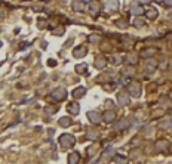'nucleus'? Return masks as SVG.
<instances>
[{
	"mask_svg": "<svg viewBox=\"0 0 172 164\" xmlns=\"http://www.w3.org/2000/svg\"><path fill=\"white\" fill-rule=\"evenodd\" d=\"M58 143H60V147L62 148V149H70V148H73L76 145V138H74L71 133H64V135L60 136Z\"/></svg>",
	"mask_w": 172,
	"mask_h": 164,
	"instance_id": "1",
	"label": "nucleus"
},
{
	"mask_svg": "<svg viewBox=\"0 0 172 164\" xmlns=\"http://www.w3.org/2000/svg\"><path fill=\"white\" fill-rule=\"evenodd\" d=\"M141 92H143V89H141V84L137 82H132L128 84V93L131 95V96H134V98H139L141 96Z\"/></svg>",
	"mask_w": 172,
	"mask_h": 164,
	"instance_id": "2",
	"label": "nucleus"
},
{
	"mask_svg": "<svg viewBox=\"0 0 172 164\" xmlns=\"http://www.w3.org/2000/svg\"><path fill=\"white\" fill-rule=\"evenodd\" d=\"M52 98L55 101H58V102H61V101H64L67 98V90L64 87H57L55 90L52 92Z\"/></svg>",
	"mask_w": 172,
	"mask_h": 164,
	"instance_id": "3",
	"label": "nucleus"
},
{
	"mask_svg": "<svg viewBox=\"0 0 172 164\" xmlns=\"http://www.w3.org/2000/svg\"><path fill=\"white\" fill-rule=\"evenodd\" d=\"M88 118H89V121L92 124H100L101 120H103V114L98 113V111H89L88 113Z\"/></svg>",
	"mask_w": 172,
	"mask_h": 164,
	"instance_id": "4",
	"label": "nucleus"
},
{
	"mask_svg": "<svg viewBox=\"0 0 172 164\" xmlns=\"http://www.w3.org/2000/svg\"><path fill=\"white\" fill-rule=\"evenodd\" d=\"M117 102H119V105H122V107L129 105L131 104V95L129 93H125V92L117 93Z\"/></svg>",
	"mask_w": 172,
	"mask_h": 164,
	"instance_id": "5",
	"label": "nucleus"
},
{
	"mask_svg": "<svg viewBox=\"0 0 172 164\" xmlns=\"http://www.w3.org/2000/svg\"><path fill=\"white\" fill-rule=\"evenodd\" d=\"M114 155V148L111 145H107V147L104 148L103 154H101V158L98 160V161H105V160H108V158H111Z\"/></svg>",
	"mask_w": 172,
	"mask_h": 164,
	"instance_id": "6",
	"label": "nucleus"
},
{
	"mask_svg": "<svg viewBox=\"0 0 172 164\" xmlns=\"http://www.w3.org/2000/svg\"><path fill=\"white\" fill-rule=\"evenodd\" d=\"M131 13H132V15H135V17H141V15L144 13V8H143L139 3L134 2V3L131 5Z\"/></svg>",
	"mask_w": 172,
	"mask_h": 164,
	"instance_id": "7",
	"label": "nucleus"
},
{
	"mask_svg": "<svg viewBox=\"0 0 172 164\" xmlns=\"http://www.w3.org/2000/svg\"><path fill=\"white\" fill-rule=\"evenodd\" d=\"M103 120L105 123H113L116 120V113L113 109H105L103 113Z\"/></svg>",
	"mask_w": 172,
	"mask_h": 164,
	"instance_id": "8",
	"label": "nucleus"
},
{
	"mask_svg": "<svg viewBox=\"0 0 172 164\" xmlns=\"http://www.w3.org/2000/svg\"><path fill=\"white\" fill-rule=\"evenodd\" d=\"M156 149L159 151V152H166L168 149H169V142L166 139H160L156 142Z\"/></svg>",
	"mask_w": 172,
	"mask_h": 164,
	"instance_id": "9",
	"label": "nucleus"
},
{
	"mask_svg": "<svg viewBox=\"0 0 172 164\" xmlns=\"http://www.w3.org/2000/svg\"><path fill=\"white\" fill-rule=\"evenodd\" d=\"M67 111H68L71 115H77L80 113V105L79 102H70L67 104Z\"/></svg>",
	"mask_w": 172,
	"mask_h": 164,
	"instance_id": "10",
	"label": "nucleus"
},
{
	"mask_svg": "<svg viewBox=\"0 0 172 164\" xmlns=\"http://www.w3.org/2000/svg\"><path fill=\"white\" fill-rule=\"evenodd\" d=\"M128 127H129V121L126 120V118L119 120L117 123L114 124V130L116 132H122V130H125V129H128Z\"/></svg>",
	"mask_w": 172,
	"mask_h": 164,
	"instance_id": "11",
	"label": "nucleus"
},
{
	"mask_svg": "<svg viewBox=\"0 0 172 164\" xmlns=\"http://www.w3.org/2000/svg\"><path fill=\"white\" fill-rule=\"evenodd\" d=\"M105 65H107V59L104 56H98L94 61V67L96 70H103V68H105Z\"/></svg>",
	"mask_w": 172,
	"mask_h": 164,
	"instance_id": "12",
	"label": "nucleus"
},
{
	"mask_svg": "<svg viewBox=\"0 0 172 164\" xmlns=\"http://www.w3.org/2000/svg\"><path fill=\"white\" fill-rule=\"evenodd\" d=\"M144 70H146V73H148V74L154 73L156 70H157V62H156V61H148L146 64V67H144Z\"/></svg>",
	"mask_w": 172,
	"mask_h": 164,
	"instance_id": "13",
	"label": "nucleus"
},
{
	"mask_svg": "<svg viewBox=\"0 0 172 164\" xmlns=\"http://www.w3.org/2000/svg\"><path fill=\"white\" fill-rule=\"evenodd\" d=\"M125 59H126V62H128L129 65H132V67L138 64V55L137 53H128Z\"/></svg>",
	"mask_w": 172,
	"mask_h": 164,
	"instance_id": "14",
	"label": "nucleus"
},
{
	"mask_svg": "<svg viewBox=\"0 0 172 164\" xmlns=\"http://www.w3.org/2000/svg\"><path fill=\"white\" fill-rule=\"evenodd\" d=\"M85 93H86L85 87H83V86H79V87H76V89L73 90V96H74L76 99H80V98L85 96Z\"/></svg>",
	"mask_w": 172,
	"mask_h": 164,
	"instance_id": "15",
	"label": "nucleus"
},
{
	"mask_svg": "<svg viewBox=\"0 0 172 164\" xmlns=\"http://www.w3.org/2000/svg\"><path fill=\"white\" fill-rule=\"evenodd\" d=\"M86 53H88V50H86V48H83V46H80V48H77V49L73 50L74 58H83Z\"/></svg>",
	"mask_w": 172,
	"mask_h": 164,
	"instance_id": "16",
	"label": "nucleus"
},
{
	"mask_svg": "<svg viewBox=\"0 0 172 164\" xmlns=\"http://www.w3.org/2000/svg\"><path fill=\"white\" fill-rule=\"evenodd\" d=\"M146 13H147V18H148L150 21L156 19V18H157V15H159V12H157V9H156V8H148Z\"/></svg>",
	"mask_w": 172,
	"mask_h": 164,
	"instance_id": "17",
	"label": "nucleus"
},
{
	"mask_svg": "<svg viewBox=\"0 0 172 164\" xmlns=\"http://www.w3.org/2000/svg\"><path fill=\"white\" fill-rule=\"evenodd\" d=\"M105 6L110 9V10H117L119 9V2L117 0H107L105 2Z\"/></svg>",
	"mask_w": 172,
	"mask_h": 164,
	"instance_id": "18",
	"label": "nucleus"
},
{
	"mask_svg": "<svg viewBox=\"0 0 172 164\" xmlns=\"http://www.w3.org/2000/svg\"><path fill=\"white\" fill-rule=\"evenodd\" d=\"M73 10L74 12H83L85 10V3L80 0V2H73Z\"/></svg>",
	"mask_w": 172,
	"mask_h": 164,
	"instance_id": "19",
	"label": "nucleus"
},
{
	"mask_svg": "<svg viewBox=\"0 0 172 164\" xmlns=\"http://www.w3.org/2000/svg\"><path fill=\"white\" fill-rule=\"evenodd\" d=\"M122 75H125V77H128V78L134 77V75H135V70H134V67L131 65V67H128V68H125V70L122 71Z\"/></svg>",
	"mask_w": 172,
	"mask_h": 164,
	"instance_id": "20",
	"label": "nucleus"
},
{
	"mask_svg": "<svg viewBox=\"0 0 172 164\" xmlns=\"http://www.w3.org/2000/svg\"><path fill=\"white\" fill-rule=\"evenodd\" d=\"M89 12H91L92 15H96V13L100 12V3L91 2V5H89Z\"/></svg>",
	"mask_w": 172,
	"mask_h": 164,
	"instance_id": "21",
	"label": "nucleus"
},
{
	"mask_svg": "<svg viewBox=\"0 0 172 164\" xmlns=\"http://www.w3.org/2000/svg\"><path fill=\"white\" fill-rule=\"evenodd\" d=\"M171 127H172V117H168V118L162 120L160 129H171Z\"/></svg>",
	"mask_w": 172,
	"mask_h": 164,
	"instance_id": "22",
	"label": "nucleus"
},
{
	"mask_svg": "<svg viewBox=\"0 0 172 164\" xmlns=\"http://www.w3.org/2000/svg\"><path fill=\"white\" fill-rule=\"evenodd\" d=\"M73 124V121H71V118L70 117H62L60 120V126L61 127H70Z\"/></svg>",
	"mask_w": 172,
	"mask_h": 164,
	"instance_id": "23",
	"label": "nucleus"
},
{
	"mask_svg": "<svg viewBox=\"0 0 172 164\" xmlns=\"http://www.w3.org/2000/svg\"><path fill=\"white\" fill-rule=\"evenodd\" d=\"M79 160H80V155H79L77 152H73V154H70V155H68V163L70 164L79 163Z\"/></svg>",
	"mask_w": 172,
	"mask_h": 164,
	"instance_id": "24",
	"label": "nucleus"
},
{
	"mask_svg": "<svg viewBox=\"0 0 172 164\" xmlns=\"http://www.w3.org/2000/svg\"><path fill=\"white\" fill-rule=\"evenodd\" d=\"M98 136H100V133H98L96 130H89L88 133H86V138L91 139V140H96L98 139Z\"/></svg>",
	"mask_w": 172,
	"mask_h": 164,
	"instance_id": "25",
	"label": "nucleus"
},
{
	"mask_svg": "<svg viewBox=\"0 0 172 164\" xmlns=\"http://www.w3.org/2000/svg\"><path fill=\"white\" fill-rule=\"evenodd\" d=\"M154 49H146V50H143L141 53H139V56L141 58H150V56H153L154 55Z\"/></svg>",
	"mask_w": 172,
	"mask_h": 164,
	"instance_id": "26",
	"label": "nucleus"
},
{
	"mask_svg": "<svg viewBox=\"0 0 172 164\" xmlns=\"http://www.w3.org/2000/svg\"><path fill=\"white\" fill-rule=\"evenodd\" d=\"M139 155H141V152H139L138 149H132V151L129 152V158H131V160H134V161H135V160H138V158H139Z\"/></svg>",
	"mask_w": 172,
	"mask_h": 164,
	"instance_id": "27",
	"label": "nucleus"
},
{
	"mask_svg": "<svg viewBox=\"0 0 172 164\" xmlns=\"http://www.w3.org/2000/svg\"><path fill=\"white\" fill-rule=\"evenodd\" d=\"M86 70H88V65H86V64H79V65L76 67V71H77L79 74H85Z\"/></svg>",
	"mask_w": 172,
	"mask_h": 164,
	"instance_id": "28",
	"label": "nucleus"
},
{
	"mask_svg": "<svg viewBox=\"0 0 172 164\" xmlns=\"http://www.w3.org/2000/svg\"><path fill=\"white\" fill-rule=\"evenodd\" d=\"M111 64L113 65H120L122 64V58L119 55H113L111 56Z\"/></svg>",
	"mask_w": 172,
	"mask_h": 164,
	"instance_id": "29",
	"label": "nucleus"
},
{
	"mask_svg": "<svg viewBox=\"0 0 172 164\" xmlns=\"http://www.w3.org/2000/svg\"><path fill=\"white\" fill-rule=\"evenodd\" d=\"M134 25H135V27H137V28H141V27H143V25H144V19H141V18L138 17L137 19H135V21H134Z\"/></svg>",
	"mask_w": 172,
	"mask_h": 164,
	"instance_id": "30",
	"label": "nucleus"
},
{
	"mask_svg": "<svg viewBox=\"0 0 172 164\" xmlns=\"http://www.w3.org/2000/svg\"><path fill=\"white\" fill-rule=\"evenodd\" d=\"M113 161H114V163H126V157L117 155V157H114V158H113Z\"/></svg>",
	"mask_w": 172,
	"mask_h": 164,
	"instance_id": "31",
	"label": "nucleus"
},
{
	"mask_svg": "<svg viewBox=\"0 0 172 164\" xmlns=\"http://www.w3.org/2000/svg\"><path fill=\"white\" fill-rule=\"evenodd\" d=\"M114 24L117 25L119 28H125V27H126V21H125V19H117Z\"/></svg>",
	"mask_w": 172,
	"mask_h": 164,
	"instance_id": "32",
	"label": "nucleus"
},
{
	"mask_svg": "<svg viewBox=\"0 0 172 164\" xmlns=\"http://www.w3.org/2000/svg\"><path fill=\"white\" fill-rule=\"evenodd\" d=\"M89 41L96 44V43H100V37H98V36H95V34H92V36H89Z\"/></svg>",
	"mask_w": 172,
	"mask_h": 164,
	"instance_id": "33",
	"label": "nucleus"
},
{
	"mask_svg": "<svg viewBox=\"0 0 172 164\" xmlns=\"http://www.w3.org/2000/svg\"><path fill=\"white\" fill-rule=\"evenodd\" d=\"M53 34H55V36H61V34H64V27H58L57 30H53Z\"/></svg>",
	"mask_w": 172,
	"mask_h": 164,
	"instance_id": "34",
	"label": "nucleus"
},
{
	"mask_svg": "<svg viewBox=\"0 0 172 164\" xmlns=\"http://www.w3.org/2000/svg\"><path fill=\"white\" fill-rule=\"evenodd\" d=\"M117 84H120V86H126V77H125V75H122L120 78L117 80Z\"/></svg>",
	"mask_w": 172,
	"mask_h": 164,
	"instance_id": "35",
	"label": "nucleus"
},
{
	"mask_svg": "<svg viewBox=\"0 0 172 164\" xmlns=\"http://www.w3.org/2000/svg\"><path fill=\"white\" fill-rule=\"evenodd\" d=\"M151 135H153V127H147L144 136H146V138H148V136H151Z\"/></svg>",
	"mask_w": 172,
	"mask_h": 164,
	"instance_id": "36",
	"label": "nucleus"
},
{
	"mask_svg": "<svg viewBox=\"0 0 172 164\" xmlns=\"http://www.w3.org/2000/svg\"><path fill=\"white\" fill-rule=\"evenodd\" d=\"M46 113H48V114H53V113H57V108L46 107Z\"/></svg>",
	"mask_w": 172,
	"mask_h": 164,
	"instance_id": "37",
	"label": "nucleus"
},
{
	"mask_svg": "<svg viewBox=\"0 0 172 164\" xmlns=\"http://www.w3.org/2000/svg\"><path fill=\"white\" fill-rule=\"evenodd\" d=\"M163 3L168 6V8H172V0H163Z\"/></svg>",
	"mask_w": 172,
	"mask_h": 164,
	"instance_id": "38",
	"label": "nucleus"
},
{
	"mask_svg": "<svg viewBox=\"0 0 172 164\" xmlns=\"http://www.w3.org/2000/svg\"><path fill=\"white\" fill-rule=\"evenodd\" d=\"M153 2H156V3H163V0H153Z\"/></svg>",
	"mask_w": 172,
	"mask_h": 164,
	"instance_id": "39",
	"label": "nucleus"
},
{
	"mask_svg": "<svg viewBox=\"0 0 172 164\" xmlns=\"http://www.w3.org/2000/svg\"><path fill=\"white\" fill-rule=\"evenodd\" d=\"M82 2H83V3H91L92 0H82Z\"/></svg>",
	"mask_w": 172,
	"mask_h": 164,
	"instance_id": "40",
	"label": "nucleus"
},
{
	"mask_svg": "<svg viewBox=\"0 0 172 164\" xmlns=\"http://www.w3.org/2000/svg\"><path fill=\"white\" fill-rule=\"evenodd\" d=\"M168 17H169V19H172V12H169V15H168Z\"/></svg>",
	"mask_w": 172,
	"mask_h": 164,
	"instance_id": "41",
	"label": "nucleus"
},
{
	"mask_svg": "<svg viewBox=\"0 0 172 164\" xmlns=\"http://www.w3.org/2000/svg\"><path fill=\"white\" fill-rule=\"evenodd\" d=\"M169 151H171V154H172V143L169 145Z\"/></svg>",
	"mask_w": 172,
	"mask_h": 164,
	"instance_id": "42",
	"label": "nucleus"
},
{
	"mask_svg": "<svg viewBox=\"0 0 172 164\" xmlns=\"http://www.w3.org/2000/svg\"><path fill=\"white\" fill-rule=\"evenodd\" d=\"M169 98H171V99H172V92H171V93H169Z\"/></svg>",
	"mask_w": 172,
	"mask_h": 164,
	"instance_id": "43",
	"label": "nucleus"
},
{
	"mask_svg": "<svg viewBox=\"0 0 172 164\" xmlns=\"http://www.w3.org/2000/svg\"><path fill=\"white\" fill-rule=\"evenodd\" d=\"M141 2H148V0H141Z\"/></svg>",
	"mask_w": 172,
	"mask_h": 164,
	"instance_id": "44",
	"label": "nucleus"
},
{
	"mask_svg": "<svg viewBox=\"0 0 172 164\" xmlns=\"http://www.w3.org/2000/svg\"><path fill=\"white\" fill-rule=\"evenodd\" d=\"M42 2H46V0H42Z\"/></svg>",
	"mask_w": 172,
	"mask_h": 164,
	"instance_id": "45",
	"label": "nucleus"
}]
</instances>
